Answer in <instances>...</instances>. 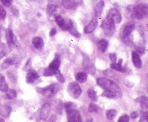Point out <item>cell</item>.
Segmentation results:
<instances>
[{
	"label": "cell",
	"instance_id": "obj_1",
	"mask_svg": "<svg viewBox=\"0 0 148 122\" xmlns=\"http://www.w3.org/2000/svg\"><path fill=\"white\" fill-rule=\"evenodd\" d=\"M97 83L100 87L105 89L106 91H110L113 92L116 95V97H119L122 95L120 88L112 80H109V79L105 78H99L97 80Z\"/></svg>",
	"mask_w": 148,
	"mask_h": 122
},
{
	"label": "cell",
	"instance_id": "obj_2",
	"mask_svg": "<svg viewBox=\"0 0 148 122\" xmlns=\"http://www.w3.org/2000/svg\"><path fill=\"white\" fill-rule=\"evenodd\" d=\"M148 16V6L140 5L134 7L132 11V16L137 19H142L144 17Z\"/></svg>",
	"mask_w": 148,
	"mask_h": 122
},
{
	"label": "cell",
	"instance_id": "obj_3",
	"mask_svg": "<svg viewBox=\"0 0 148 122\" xmlns=\"http://www.w3.org/2000/svg\"><path fill=\"white\" fill-rule=\"evenodd\" d=\"M101 28L106 35L111 36L115 32V24L112 20L106 18L101 24Z\"/></svg>",
	"mask_w": 148,
	"mask_h": 122
},
{
	"label": "cell",
	"instance_id": "obj_4",
	"mask_svg": "<svg viewBox=\"0 0 148 122\" xmlns=\"http://www.w3.org/2000/svg\"><path fill=\"white\" fill-rule=\"evenodd\" d=\"M66 113L69 122H83L80 113L75 107L66 110Z\"/></svg>",
	"mask_w": 148,
	"mask_h": 122
},
{
	"label": "cell",
	"instance_id": "obj_5",
	"mask_svg": "<svg viewBox=\"0 0 148 122\" xmlns=\"http://www.w3.org/2000/svg\"><path fill=\"white\" fill-rule=\"evenodd\" d=\"M67 91H68V93L69 94L70 96L75 99L78 98L82 93L81 88L79 86V84L74 82L69 84Z\"/></svg>",
	"mask_w": 148,
	"mask_h": 122
},
{
	"label": "cell",
	"instance_id": "obj_6",
	"mask_svg": "<svg viewBox=\"0 0 148 122\" xmlns=\"http://www.w3.org/2000/svg\"><path fill=\"white\" fill-rule=\"evenodd\" d=\"M59 90V86L56 84H52L49 85V86L46 87V88H42L41 91V93L45 96L49 98L52 97L54 95L56 94Z\"/></svg>",
	"mask_w": 148,
	"mask_h": 122
},
{
	"label": "cell",
	"instance_id": "obj_7",
	"mask_svg": "<svg viewBox=\"0 0 148 122\" xmlns=\"http://www.w3.org/2000/svg\"><path fill=\"white\" fill-rule=\"evenodd\" d=\"M83 65L84 69H86V70H87V72H89L90 74L94 75L95 72V68L94 67V65L92 64L91 61H90L89 57H88L87 55L83 54Z\"/></svg>",
	"mask_w": 148,
	"mask_h": 122
},
{
	"label": "cell",
	"instance_id": "obj_8",
	"mask_svg": "<svg viewBox=\"0 0 148 122\" xmlns=\"http://www.w3.org/2000/svg\"><path fill=\"white\" fill-rule=\"evenodd\" d=\"M107 18L112 20L114 22V24H119L121 21H122V16H121L120 13L116 9H111L108 12Z\"/></svg>",
	"mask_w": 148,
	"mask_h": 122
},
{
	"label": "cell",
	"instance_id": "obj_9",
	"mask_svg": "<svg viewBox=\"0 0 148 122\" xmlns=\"http://www.w3.org/2000/svg\"><path fill=\"white\" fill-rule=\"evenodd\" d=\"M135 29V25L133 23H127L122 28V37L125 39H127L132 32Z\"/></svg>",
	"mask_w": 148,
	"mask_h": 122
},
{
	"label": "cell",
	"instance_id": "obj_10",
	"mask_svg": "<svg viewBox=\"0 0 148 122\" xmlns=\"http://www.w3.org/2000/svg\"><path fill=\"white\" fill-rule=\"evenodd\" d=\"M82 0H62L61 4L65 8L72 9L80 5Z\"/></svg>",
	"mask_w": 148,
	"mask_h": 122
},
{
	"label": "cell",
	"instance_id": "obj_11",
	"mask_svg": "<svg viewBox=\"0 0 148 122\" xmlns=\"http://www.w3.org/2000/svg\"><path fill=\"white\" fill-rule=\"evenodd\" d=\"M60 57L58 56H56L54 59L53 61L50 63V64L48 67V69L51 71V72L53 73V75H55L56 72L58 70H59V67H60Z\"/></svg>",
	"mask_w": 148,
	"mask_h": 122
},
{
	"label": "cell",
	"instance_id": "obj_12",
	"mask_svg": "<svg viewBox=\"0 0 148 122\" xmlns=\"http://www.w3.org/2000/svg\"><path fill=\"white\" fill-rule=\"evenodd\" d=\"M56 21L58 24V25L59 26V27L61 28L63 30H68L69 26L70 20L66 21V20L64 19V18L61 17L60 16H56Z\"/></svg>",
	"mask_w": 148,
	"mask_h": 122
},
{
	"label": "cell",
	"instance_id": "obj_13",
	"mask_svg": "<svg viewBox=\"0 0 148 122\" xmlns=\"http://www.w3.org/2000/svg\"><path fill=\"white\" fill-rule=\"evenodd\" d=\"M50 105L49 104H45L43 105L42 108L40 112V117L41 120H46L49 117V113H50Z\"/></svg>",
	"mask_w": 148,
	"mask_h": 122
},
{
	"label": "cell",
	"instance_id": "obj_14",
	"mask_svg": "<svg viewBox=\"0 0 148 122\" xmlns=\"http://www.w3.org/2000/svg\"><path fill=\"white\" fill-rule=\"evenodd\" d=\"M97 26V20L96 17H95L92 19V21L84 28V32L86 33V34L91 33V32H92L93 31L96 29Z\"/></svg>",
	"mask_w": 148,
	"mask_h": 122
},
{
	"label": "cell",
	"instance_id": "obj_15",
	"mask_svg": "<svg viewBox=\"0 0 148 122\" xmlns=\"http://www.w3.org/2000/svg\"><path fill=\"white\" fill-rule=\"evenodd\" d=\"M38 74L33 69H29V72L27 73V75L26 81L27 84H33L36 79L38 78Z\"/></svg>",
	"mask_w": 148,
	"mask_h": 122
},
{
	"label": "cell",
	"instance_id": "obj_16",
	"mask_svg": "<svg viewBox=\"0 0 148 122\" xmlns=\"http://www.w3.org/2000/svg\"><path fill=\"white\" fill-rule=\"evenodd\" d=\"M132 60L134 62V66L136 68H141L142 66V60L140 59V56L136 51L132 52Z\"/></svg>",
	"mask_w": 148,
	"mask_h": 122
},
{
	"label": "cell",
	"instance_id": "obj_17",
	"mask_svg": "<svg viewBox=\"0 0 148 122\" xmlns=\"http://www.w3.org/2000/svg\"><path fill=\"white\" fill-rule=\"evenodd\" d=\"M122 60L120 59L118 64H116V62L112 63V64H111V68L112 69H114V70L118 71V72H125L127 70H126L125 68L123 67L122 66Z\"/></svg>",
	"mask_w": 148,
	"mask_h": 122
},
{
	"label": "cell",
	"instance_id": "obj_18",
	"mask_svg": "<svg viewBox=\"0 0 148 122\" xmlns=\"http://www.w3.org/2000/svg\"><path fill=\"white\" fill-rule=\"evenodd\" d=\"M104 2L103 1H100L98 2L96 5L95 7V17H100L101 13L103 12V7H104Z\"/></svg>",
	"mask_w": 148,
	"mask_h": 122
},
{
	"label": "cell",
	"instance_id": "obj_19",
	"mask_svg": "<svg viewBox=\"0 0 148 122\" xmlns=\"http://www.w3.org/2000/svg\"><path fill=\"white\" fill-rule=\"evenodd\" d=\"M8 85L7 84L5 77L3 75L0 74V91L3 92H6L8 90Z\"/></svg>",
	"mask_w": 148,
	"mask_h": 122
},
{
	"label": "cell",
	"instance_id": "obj_20",
	"mask_svg": "<svg viewBox=\"0 0 148 122\" xmlns=\"http://www.w3.org/2000/svg\"><path fill=\"white\" fill-rule=\"evenodd\" d=\"M7 40H8V42L9 45H14L16 42V37H15L14 34H13V31L8 29L7 31Z\"/></svg>",
	"mask_w": 148,
	"mask_h": 122
},
{
	"label": "cell",
	"instance_id": "obj_21",
	"mask_svg": "<svg viewBox=\"0 0 148 122\" xmlns=\"http://www.w3.org/2000/svg\"><path fill=\"white\" fill-rule=\"evenodd\" d=\"M33 45L37 49H41L44 47V41L39 37H34L33 40Z\"/></svg>",
	"mask_w": 148,
	"mask_h": 122
},
{
	"label": "cell",
	"instance_id": "obj_22",
	"mask_svg": "<svg viewBox=\"0 0 148 122\" xmlns=\"http://www.w3.org/2000/svg\"><path fill=\"white\" fill-rule=\"evenodd\" d=\"M136 101L139 103L143 108L148 109V97L145 96H140L136 100Z\"/></svg>",
	"mask_w": 148,
	"mask_h": 122
},
{
	"label": "cell",
	"instance_id": "obj_23",
	"mask_svg": "<svg viewBox=\"0 0 148 122\" xmlns=\"http://www.w3.org/2000/svg\"><path fill=\"white\" fill-rule=\"evenodd\" d=\"M68 31L70 32V33H71V34H72V35L75 36V37H80V33H79V32H77V30L76 28H75V24H73L72 21H71V20H70L69 26Z\"/></svg>",
	"mask_w": 148,
	"mask_h": 122
},
{
	"label": "cell",
	"instance_id": "obj_24",
	"mask_svg": "<svg viewBox=\"0 0 148 122\" xmlns=\"http://www.w3.org/2000/svg\"><path fill=\"white\" fill-rule=\"evenodd\" d=\"M11 108L9 106L5 105H0V115L4 117H8L10 115Z\"/></svg>",
	"mask_w": 148,
	"mask_h": 122
},
{
	"label": "cell",
	"instance_id": "obj_25",
	"mask_svg": "<svg viewBox=\"0 0 148 122\" xmlns=\"http://www.w3.org/2000/svg\"><path fill=\"white\" fill-rule=\"evenodd\" d=\"M97 45H98L99 50L101 52L105 53V52L106 51V50H107L108 45V42L107 40H100L99 42H98Z\"/></svg>",
	"mask_w": 148,
	"mask_h": 122
},
{
	"label": "cell",
	"instance_id": "obj_26",
	"mask_svg": "<svg viewBox=\"0 0 148 122\" xmlns=\"http://www.w3.org/2000/svg\"><path fill=\"white\" fill-rule=\"evenodd\" d=\"M75 78H76V80L77 82L84 83L86 82L87 80V74L84 72H79V73H77V74L76 75Z\"/></svg>",
	"mask_w": 148,
	"mask_h": 122
},
{
	"label": "cell",
	"instance_id": "obj_27",
	"mask_svg": "<svg viewBox=\"0 0 148 122\" xmlns=\"http://www.w3.org/2000/svg\"><path fill=\"white\" fill-rule=\"evenodd\" d=\"M58 7L57 5H55V4L50 3L47 6V13L49 16H55L57 12Z\"/></svg>",
	"mask_w": 148,
	"mask_h": 122
},
{
	"label": "cell",
	"instance_id": "obj_28",
	"mask_svg": "<svg viewBox=\"0 0 148 122\" xmlns=\"http://www.w3.org/2000/svg\"><path fill=\"white\" fill-rule=\"evenodd\" d=\"M13 63H14V60L13 59H7L6 60L4 61V62L2 63V65H1V69H6L9 67L10 66L13 65Z\"/></svg>",
	"mask_w": 148,
	"mask_h": 122
},
{
	"label": "cell",
	"instance_id": "obj_29",
	"mask_svg": "<svg viewBox=\"0 0 148 122\" xmlns=\"http://www.w3.org/2000/svg\"><path fill=\"white\" fill-rule=\"evenodd\" d=\"M8 53V48L7 46L2 42H0V59H2Z\"/></svg>",
	"mask_w": 148,
	"mask_h": 122
},
{
	"label": "cell",
	"instance_id": "obj_30",
	"mask_svg": "<svg viewBox=\"0 0 148 122\" xmlns=\"http://www.w3.org/2000/svg\"><path fill=\"white\" fill-rule=\"evenodd\" d=\"M88 96L91 101L95 102L97 100V96L96 92H95V91L94 90V89H92V88H89L88 90Z\"/></svg>",
	"mask_w": 148,
	"mask_h": 122
},
{
	"label": "cell",
	"instance_id": "obj_31",
	"mask_svg": "<svg viewBox=\"0 0 148 122\" xmlns=\"http://www.w3.org/2000/svg\"><path fill=\"white\" fill-rule=\"evenodd\" d=\"M117 114V111L116 110H108L106 112V116H107V119L109 120H112L114 119V118L115 117Z\"/></svg>",
	"mask_w": 148,
	"mask_h": 122
},
{
	"label": "cell",
	"instance_id": "obj_32",
	"mask_svg": "<svg viewBox=\"0 0 148 122\" xmlns=\"http://www.w3.org/2000/svg\"><path fill=\"white\" fill-rule=\"evenodd\" d=\"M6 96L10 100H13L16 97V92L14 89H8L6 92Z\"/></svg>",
	"mask_w": 148,
	"mask_h": 122
},
{
	"label": "cell",
	"instance_id": "obj_33",
	"mask_svg": "<svg viewBox=\"0 0 148 122\" xmlns=\"http://www.w3.org/2000/svg\"><path fill=\"white\" fill-rule=\"evenodd\" d=\"M102 96L107 97V98H116V95L113 92H110V91H105L103 94H102Z\"/></svg>",
	"mask_w": 148,
	"mask_h": 122
},
{
	"label": "cell",
	"instance_id": "obj_34",
	"mask_svg": "<svg viewBox=\"0 0 148 122\" xmlns=\"http://www.w3.org/2000/svg\"><path fill=\"white\" fill-rule=\"evenodd\" d=\"M140 122H148V112H147V111H142L141 112Z\"/></svg>",
	"mask_w": 148,
	"mask_h": 122
},
{
	"label": "cell",
	"instance_id": "obj_35",
	"mask_svg": "<svg viewBox=\"0 0 148 122\" xmlns=\"http://www.w3.org/2000/svg\"><path fill=\"white\" fill-rule=\"evenodd\" d=\"M56 75V77L57 78L59 82L62 83V84L65 82V79H64V76L62 75V74H61V73H60V70H58L57 72H56V73H55V75Z\"/></svg>",
	"mask_w": 148,
	"mask_h": 122
},
{
	"label": "cell",
	"instance_id": "obj_36",
	"mask_svg": "<svg viewBox=\"0 0 148 122\" xmlns=\"http://www.w3.org/2000/svg\"><path fill=\"white\" fill-rule=\"evenodd\" d=\"M88 111H89V112H91V113L97 112L98 107L97 106L96 104L91 103V104H89V107H88Z\"/></svg>",
	"mask_w": 148,
	"mask_h": 122
},
{
	"label": "cell",
	"instance_id": "obj_37",
	"mask_svg": "<svg viewBox=\"0 0 148 122\" xmlns=\"http://www.w3.org/2000/svg\"><path fill=\"white\" fill-rule=\"evenodd\" d=\"M6 17V12L5 10L2 7V6H0V20H4Z\"/></svg>",
	"mask_w": 148,
	"mask_h": 122
},
{
	"label": "cell",
	"instance_id": "obj_38",
	"mask_svg": "<svg viewBox=\"0 0 148 122\" xmlns=\"http://www.w3.org/2000/svg\"><path fill=\"white\" fill-rule=\"evenodd\" d=\"M118 122H129V117L127 115H123L119 118Z\"/></svg>",
	"mask_w": 148,
	"mask_h": 122
},
{
	"label": "cell",
	"instance_id": "obj_39",
	"mask_svg": "<svg viewBox=\"0 0 148 122\" xmlns=\"http://www.w3.org/2000/svg\"><path fill=\"white\" fill-rule=\"evenodd\" d=\"M136 53H138V55H142L144 53V52H145V48L142 46H137L136 48Z\"/></svg>",
	"mask_w": 148,
	"mask_h": 122
},
{
	"label": "cell",
	"instance_id": "obj_40",
	"mask_svg": "<svg viewBox=\"0 0 148 122\" xmlns=\"http://www.w3.org/2000/svg\"><path fill=\"white\" fill-rule=\"evenodd\" d=\"M2 5L5 7H9L10 6L12 3V0H1Z\"/></svg>",
	"mask_w": 148,
	"mask_h": 122
},
{
	"label": "cell",
	"instance_id": "obj_41",
	"mask_svg": "<svg viewBox=\"0 0 148 122\" xmlns=\"http://www.w3.org/2000/svg\"><path fill=\"white\" fill-rule=\"evenodd\" d=\"M109 56H110V59H111V61H112L113 63L116 62V53H110Z\"/></svg>",
	"mask_w": 148,
	"mask_h": 122
},
{
	"label": "cell",
	"instance_id": "obj_42",
	"mask_svg": "<svg viewBox=\"0 0 148 122\" xmlns=\"http://www.w3.org/2000/svg\"><path fill=\"white\" fill-rule=\"evenodd\" d=\"M31 69V59H28L26 65H25V69H26V71H29Z\"/></svg>",
	"mask_w": 148,
	"mask_h": 122
},
{
	"label": "cell",
	"instance_id": "obj_43",
	"mask_svg": "<svg viewBox=\"0 0 148 122\" xmlns=\"http://www.w3.org/2000/svg\"><path fill=\"white\" fill-rule=\"evenodd\" d=\"M56 119H56V116H52L46 122H56Z\"/></svg>",
	"mask_w": 148,
	"mask_h": 122
},
{
	"label": "cell",
	"instance_id": "obj_44",
	"mask_svg": "<svg viewBox=\"0 0 148 122\" xmlns=\"http://www.w3.org/2000/svg\"><path fill=\"white\" fill-rule=\"evenodd\" d=\"M138 112H136V111H134V112H133L131 113L132 119H136V118H138Z\"/></svg>",
	"mask_w": 148,
	"mask_h": 122
},
{
	"label": "cell",
	"instance_id": "obj_45",
	"mask_svg": "<svg viewBox=\"0 0 148 122\" xmlns=\"http://www.w3.org/2000/svg\"><path fill=\"white\" fill-rule=\"evenodd\" d=\"M56 32H57V31H56V28H52V29H51L50 32H49V35H50V36L56 35Z\"/></svg>",
	"mask_w": 148,
	"mask_h": 122
},
{
	"label": "cell",
	"instance_id": "obj_46",
	"mask_svg": "<svg viewBox=\"0 0 148 122\" xmlns=\"http://www.w3.org/2000/svg\"><path fill=\"white\" fill-rule=\"evenodd\" d=\"M0 122H5V120L2 119H0Z\"/></svg>",
	"mask_w": 148,
	"mask_h": 122
},
{
	"label": "cell",
	"instance_id": "obj_47",
	"mask_svg": "<svg viewBox=\"0 0 148 122\" xmlns=\"http://www.w3.org/2000/svg\"><path fill=\"white\" fill-rule=\"evenodd\" d=\"M86 122H93V121L91 120H88Z\"/></svg>",
	"mask_w": 148,
	"mask_h": 122
},
{
	"label": "cell",
	"instance_id": "obj_48",
	"mask_svg": "<svg viewBox=\"0 0 148 122\" xmlns=\"http://www.w3.org/2000/svg\"><path fill=\"white\" fill-rule=\"evenodd\" d=\"M0 34H1V28H0ZM0 37H1V35H0Z\"/></svg>",
	"mask_w": 148,
	"mask_h": 122
}]
</instances>
